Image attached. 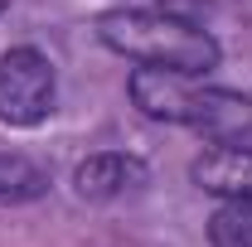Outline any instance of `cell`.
<instances>
[{"instance_id":"obj_1","label":"cell","mask_w":252,"mask_h":247,"mask_svg":"<svg viewBox=\"0 0 252 247\" xmlns=\"http://www.w3.org/2000/svg\"><path fill=\"white\" fill-rule=\"evenodd\" d=\"M97 39L141 68H170L189 78H204L219 68L214 34L189 20H175L170 10H107L97 20Z\"/></svg>"},{"instance_id":"obj_2","label":"cell","mask_w":252,"mask_h":247,"mask_svg":"<svg viewBox=\"0 0 252 247\" xmlns=\"http://www.w3.org/2000/svg\"><path fill=\"white\" fill-rule=\"evenodd\" d=\"M54 107V63L39 49L0 54V122L39 126Z\"/></svg>"},{"instance_id":"obj_3","label":"cell","mask_w":252,"mask_h":247,"mask_svg":"<svg viewBox=\"0 0 252 247\" xmlns=\"http://www.w3.org/2000/svg\"><path fill=\"white\" fill-rule=\"evenodd\" d=\"M131 102L151 117V122H185L189 126V112H194V78L189 73H170V68H136L131 83H126Z\"/></svg>"},{"instance_id":"obj_4","label":"cell","mask_w":252,"mask_h":247,"mask_svg":"<svg viewBox=\"0 0 252 247\" xmlns=\"http://www.w3.org/2000/svg\"><path fill=\"white\" fill-rule=\"evenodd\" d=\"M189 180L204 189V194H214V199L252 204V151H248V146L214 141L209 151L189 165Z\"/></svg>"},{"instance_id":"obj_5","label":"cell","mask_w":252,"mask_h":247,"mask_svg":"<svg viewBox=\"0 0 252 247\" xmlns=\"http://www.w3.org/2000/svg\"><path fill=\"white\" fill-rule=\"evenodd\" d=\"M189 126L204 141H228V146H248L252 141V97L228 93V88H199Z\"/></svg>"},{"instance_id":"obj_6","label":"cell","mask_w":252,"mask_h":247,"mask_svg":"<svg viewBox=\"0 0 252 247\" xmlns=\"http://www.w3.org/2000/svg\"><path fill=\"white\" fill-rule=\"evenodd\" d=\"M146 180V165L131 160V155H117V151H102V155H88L73 175V185L83 199H117L126 189H136Z\"/></svg>"},{"instance_id":"obj_7","label":"cell","mask_w":252,"mask_h":247,"mask_svg":"<svg viewBox=\"0 0 252 247\" xmlns=\"http://www.w3.org/2000/svg\"><path fill=\"white\" fill-rule=\"evenodd\" d=\"M49 189V175L25 160V155H0V204H20V199H39Z\"/></svg>"},{"instance_id":"obj_8","label":"cell","mask_w":252,"mask_h":247,"mask_svg":"<svg viewBox=\"0 0 252 247\" xmlns=\"http://www.w3.org/2000/svg\"><path fill=\"white\" fill-rule=\"evenodd\" d=\"M209 243L214 247H252V204L223 199V209L209 218Z\"/></svg>"},{"instance_id":"obj_9","label":"cell","mask_w":252,"mask_h":247,"mask_svg":"<svg viewBox=\"0 0 252 247\" xmlns=\"http://www.w3.org/2000/svg\"><path fill=\"white\" fill-rule=\"evenodd\" d=\"M5 5H10V0H0V10H5Z\"/></svg>"}]
</instances>
